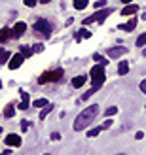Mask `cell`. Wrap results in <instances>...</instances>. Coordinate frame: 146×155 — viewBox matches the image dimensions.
Segmentation results:
<instances>
[{"label": "cell", "mask_w": 146, "mask_h": 155, "mask_svg": "<svg viewBox=\"0 0 146 155\" xmlns=\"http://www.w3.org/2000/svg\"><path fill=\"white\" fill-rule=\"evenodd\" d=\"M97 114H99V106H97V104L87 106L86 110H83L78 117H76V121H74V130H83L91 121L97 117Z\"/></svg>", "instance_id": "obj_1"}, {"label": "cell", "mask_w": 146, "mask_h": 155, "mask_svg": "<svg viewBox=\"0 0 146 155\" xmlns=\"http://www.w3.org/2000/svg\"><path fill=\"white\" fill-rule=\"evenodd\" d=\"M91 80H93V89L95 93L99 91V87L104 83V80H106V74H104V66H101V64H97V66H93L91 68Z\"/></svg>", "instance_id": "obj_2"}, {"label": "cell", "mask_w": 146, "mask_h": 155, "mask_svg": "<svg viewBox=\"0 0 146 155\" xmlns=\"http://www.w3.org/2000/svg\"><path fill=\"white\" fill-rule=\"evenodd\" d=\"M32 30H34V32H36L38 36L49 38V36H51V30H53V27H51V23H49V21H46V19H38V21L34 23Z\"/></svg>", "instance_id": "obj_3"}, {"label": "cell", "mask_w": 146, "mask_h": 155, "mask_svg": "<svg viewBox=\"0 0 146 155\" xmlns=\"http://www.w3.org/2000/svg\"><path fill=\"white\" fill-rule=\"evenodd\" d=\"M110 13H112L110 8H106V10H101V12H95L93 15H91V17H86V19H83V25H91V23H103Z\"/></svg>", "instance_id": "obj_4"}, {"label": "cell", "mask_w": 146, "mask_h": 155, "mask_svg": "<svg viewBox=\"0 0 146 155\" xmlns=\"http://www.w3.org/2000/svg\"><path fill=\"white\" fill-rule=\"evenodd\" d=\"M61 76H63V68H57V70H53V72H46L40 76V83H48V81H59L61 80Z\"/></svg>", "instance_id": "obj_5"}, {"label": "cell", "mask_w": 146, "mask_h": 155, "mask_svg": "<svg viewBox=\"0 0 146 155\" xmlns=\"http://www.w3.org/2000/svg\"><path fill=\"white\" fill-rule=\"evenodd\" d=\"M23 61H25V57L21 55V53H15V55L10 57V70H15V68H19L23 64Z\"/></svg>", "instance_id": "obj_6"}, {"label": "cell", "mask_w": 146, "mask_h": 155, "mask_svg": "<svg viewBox=\"0 0 146 155\" xmlns=\"http://www.w3.org/2000/svg\"><path fill=\"white\" fill-rule=\"evenodd\" d=\"M12 30H13V32H12L10 36H12V38H19V36H21V34L27 30V25H25L23 21H19V23H15V27H13Z\"/></svg>", "instance_id": "obj_7"}, {"label": "cell", "mask_w": 146, "mask_h": 155, "mask_svg": "<svg viewBox=\"0 0 146 155\" xmlns=\"http://www.w3.org/2000/svg\"><path fill=\"white\" fill-rule=\"evenodd\" d=\"M125 53H127V48H121V45H118V48H110V49H108V57L118 59V57H121V55H125Z\"/></svg>", "instance_id": "obj_8"}, {"label": "cell", "mask_w": 146, "mask_h": 155, "mask_svg": "<svg viewBox=\"0 0 146 155\" xmlns=\"http://www.w3.org/2000/svg\"><path fill=\"white\" fill-rule=\"evenodd\" d=\"M6 146H10V148H19V146H21V136L10 134V136L6 138Z\"/></svg>", "instance_id": "obj_9"}, {"label": "cell", "mask_w": 146, "mask_h": 155, "mask_svg": "<svg viewBox=\"0 0 146 155\" xmlns=\"http://www.w3.org/2000/svg\"><path fill=\"white\" fill-rule=\"evenodd\" d=\"M137 12H139V6H137V4H127L124 10H121V15H125V17H131V15H135Z\"/></svg>", "instance_id": "obj_10"}, {"label": "cell", "mask_w": 146, "mask_h": 155, "mask_svg": "<svg viewBox=\"0 0 146 155\" xmlns=\"http://www.w3.org/2000/svg\"><path fill=\"white\" fill-rule=\"evenodd\" d=\"M137 27V19L133 17L131 21H129V23H124V25H118V28L120 30H125V32H131V30Z\"/></svg>", "instance_id": "obj_11"}, {"label": "cell", "mask_w": 146, "mask_h": 155, "mask_svg": "<svg viewBox=\"0 0 146 155\" xmlns=\"http://www.w3.org/2000/svg\"><path fill=\"white\" fill-rule=\"evenodd\" d=\"M17 108H21V110H27V108H29V93L21 91V104Z\"/></svg>", "instance_id": "obj_12"}, {"label": "cell", "mask_w": 146, "mask_h": 155, "mask_svg": "<svg viewBox=\"0 0 146 155\" xmlns=\"http://www.w3.org/2000/svg\"><path fill=\"white\" fill-rule=\"evenodd\" d=\"M129 72V63H127V61H121V63L118 64V74L120 76H125Z\"/></svg>", "instance_id": "obj_13"}, {"label": "cell", "mask_w": 146, "mask_h": 155, "mask_svg": "<svg viewBox=\"0 0 146 155\" xmlns=\"http://www.w3.org/2000/svg\"><path fill=\"white\" fill-rule=\"evenodd\" d=\"M83 83H86V76H76L74 80H72V85H74L76 89H80Z\"/></svg>", "instance_id": "obj_14"}, {"label": "cell", "mask_w": 146, "mask_h": 155, "mask_svg": "<svg viewBox=\"0 0 146 155\" xmlns=\"http://www.w3.org/2000/svg\"><path fill=\"white\" fill-rule=\"evenodd\" d=\"M72 4H74V10H86L89 2H87V0H74Z\"/></svg>", "instance_id": "obj_15"}, {"label": "cell", "mask_w": 146, "mask_h": 155, "mask_svg": "<svg viewBox=\"0 0 146 155\" xmlns=\"http://www.w3.org/2000/svg\"><path fill=\"white\" fill-rule=\"evenodd\" d=\"M51 110H53V106H49V104H48V106H44V108H42V112H40V121H44L46 117H48V114H49Z\"/></svg>", "instance_id": "obj_16"}, {"label": "cell", "mask_w": 146, "mask_h": 155, "mask_svg": "<svg viewBox=\"0 0 146 155\" xmlns=\"http://www.w3.org/2000/svg\"><path fill=\"white\" fill-rule=\"evenodd\" d=\"M13 114H15V106L13 104H8L6 110H4V115H6V117H13Z\"/></svg>", "instance_id": "obj_17"}, {"label": "cell", "mask_w": 146, "mask_h": 155, "mask_svg": "<svg viewBox=\"0 0 146 155\" xmlns=\"http://www.w3.org/2000/svg\"><path fill=\"white\" fill-rule=\"evenodd\" d=\"M8 38H10V28H2L0 30V44H4Z\"/></svg>", "instance_id": "obj_18"}, {"label": "cell", "mask_w": 146, "mask_h": 155, "mask_svg": "<svg viewBox=\"0 0 146 155\" xmlns=\"http://www.w3.org/2000/svg\"><path fill=\"white\" fill-rule=\"evenodd\" d=\"M19 53H21L23 57H30V55H32V49H30V48H27V45H21Z\"/></svg>", "instance_id": "obj_19"}, {"label": "cell", "mask_w": 146, "mask_h": 155, "mask_svg": "<svg viewBox=\"0 0 146 155\" xmlns=\"http://www.w3.org/2000/svg\"><path fill=\"white\" fill-rule=\"evenodd\" d=\"M93 59H95V61H97V63L101 64V66H106V63H108V61H106L103 55H99V53H95V55H93Z\"/></svg>", "instance_id": "obj_20"}, {"label": "cell", "mask_w": 146, "mask_h": 155, "mask_svg": "<svg viewBox=\"0 0 146 155\" xmlns=\"http://www.w3.org/2000/svg\"><path fill=\"white\" fill-rule=\"evenodd\" d=\"M49 102H48V98H38V100H34V106L36 108H44V106H48Z\"/></svg>", "instance_id": "obj_21"}, {"label": "cell", "mask_w": 146, "mask_h": 155, "mask_svg": "<svg viewBox=\"0 0 146 155\" xmlns=\"http://www.w3.org/2000/svg\"><path fill=\"white\" fill-rule=\"evenodd\" d=\"M101 130H103L101 127H95V129H91L89 133H87V136H89V138H95L97 134H101Z\"/></svg>", "instance_id": "obj_22"}, {"label": "cell", "mask_w": 146, "mask_h": 155, "mask_svg": "<svg viewBox=\"0 0 146 155\" xmlns=\"http://www.w3.org/2000/svg\"><path fill=\"white\" fill-rule=\"evenodd\" d=\"M8 59H10V53H8V51H2V53H0V64H4Z\"/></svg>", "instance_id": "obj_23"}, {"label": "cell", "mask_w": 146, "mask_h": 155, "mask_svg": "<svg viewBox=\"0 0 146 155\" xmlns=\"http://www.w3.org/2000/svg\"><path fill=\"white\" fill-rule=\"evenodd\" d=\"M106 115H108V117H110V115H114V114H118V108L116 106H110V108H106V112H104Z\"/></svg>", "instance_id": "obj_24"}, {"label": "cell", "mask_w": 146, "mask_h": 155, "mask_svg": "<svg viewBox=\"0 0 146 155\" xmlns=\"http://www.w3.org/2000/svg\"><path fill=\"white\" fill-rule=\"evenodd\" d=\"M144 44H146V34H141L139 40H137V45H139V48H142Z\"/></svg>", "instance_id": "obj_25"}, {"label": "cell", "mask_w": 146, "mask_h": 155, "mask_svg": "<svg viewBox=\"0 0 146 155\" xmlns=\"http://www.w3.org/2000/svg\"><path fill=\"white\" fill-rule=\"evenodd\" d=\"M82 38H91V32H86V30H82V32L76 36V40H82Z\"/></svg>", "instance_id": "obj_26"}, {"label": "cell", "mask_w": 146, "mask_h": 155, "mask_svg": "<svg viewBox=\"0 0 146 155\" xmlns=\"http://www.w3.org/2000/svg\"><path fill=\"white\" fill-rule=\"evenodd\" d=\"M40 51H44V45L42 44H36L34 48H32V53H40Z\"/></svg>", "instance_id": "obj_27"}, {"label": "cell", "mask_w": 146, "mask_h": 155, "mask_svg": "<svg viewBox=\"0 0 146 155\" xmlns=\"http://www.w3.org/2000/svg\"><path fill=\"white\" fill-rule=\"evenodd\" d=\"M36 2H38V0H25V6H29V8H34V6H36Z\"/></svg>", "instance_id": "obj_28"}, {"label": "cell", "mask_w": 146, "mask_h": 155, "mask_svg": "<svg viewBox=\"0 0 146 155\" xmlns=\"http://www.w3.org/2000/svg\"><path fill=\"white\" fill-rule=\"evenodd\" d=\"M106 6V0H99V2H95V8H103Z\"/></svg>", "instance_id": "obj_29"}, {"label": "cell", "mask_w": 146, "mask_h": 155, "mask_svg": "<svg viewBox=\"0 0 146 155\" xmlns=\"http://www.w3.org/2000/svg\"><path fill=\"white\" fill-rule=\"evenodd\" d=\"M21 129H23V130H27V129H29V121L23 119V121H21Z\"/></svg>", "instance_id": "obj_30"}, {"label": "cell", "mask_w": 146, "mask_h": 155, "mask_svg": "<svg viewBox=\"0 0 146 155\" xmlns=\"http://www.w3.org/2000/svg\"><path fill=\"white\" fill-rule=\"evenodd\" d=\"M110 125H112V121H110V119H106V121H104V125H103L101 129H108Z\"/></svg>", "instance_id": "obj_31"}, {"label": "cell", "mask_w": 146, "mask_h": 155, "mask_svg": "<svg viewBox=\"0 0 146 155\" xmlns=\"http://www.w3.org/2000/svg\"><path fill=\"white\" fill-rule=\"evenodd\" d=\"M135 138H137V140H142V138H144V133H142V130H139V133H137V136H135Z\"/></svg>", "instance_id": "obj_32"}, {"label": "cell", "mask_w": 146, "mask_h": 155, "mask_svg": "<svg viewBox=\"0 0 146 155\" xmlns=\"http://www.w3.org/2000/svg\"><path fill=\"white\" fill-rule=\"evenodd\" d=\"M59 138H61V134H59V133H53V134H51V140H53V142L59 140Z\"/></svg>", "instance_id": "obj_33"}, {"label": "cell", "mask_w": 146, "mask_h": 155, "mask_svg": "<svg viewBox=\"0 0 146 155\" xmlns=\"http://www.w3.org/2000/svg\"><path fill=\"white\" fill-rule=\"evenodd\" d=\"M141 91L146 93V81H141Z\"/></svg>", "instance_id": "obj_34"}, {"label": "cell", "mask_w": 146, "mask_h": 155, "mask_svg": "<svg viewBox=\"0 0 146 155\" xmlns=\"http://www.w3.org/2000/svg\"><path fill=\"white\" fill-rule=\"evenodd\" d=\"M121 2H124V4H133L131 0H121Z\"/></svg>", "instance_id": "obj_35"}, {"label": "cell", "mask_w": 146, "mask_h": 155, "mask_svg": "<svg viewBox=\"0 0 146 155\" xmlns=\"http://www.w3.org/2000/svg\"><path fill=\"white\" fill-rule=\"evenodd\" d=\"M40 2H42V4H48V2H51V0H40Z\"/></svg>", "instance_id": "obj_36"}, {"label": "cell", "mask_w": 146, "mask_h": 155, "mask_svg": "<svg viewBox=\"0 0 146 155\" xmlns=\"http://www.w3.org/2000/svg\"><path fill=\"white\" fill-rule=\"evenodd\" d=\"M0 155H10V151H2V153H0Z\"/></svg>", "instance_id": "obj_37"}, {"label": "cell", "mask_w": 146, "mask_h": 155, "mask_svg": "<svg viewBox=\"0 0 146 155\" xmlns=\"http://www.w3.org/2000/svg\"><path fill=\"white\" fill-rule=\"evenodd\" d=\"M116 155H125V153H116Z\"/></svg>", "instance_id": "obj_38"}, {"label": "cell", "mask_w": 146, "mask_h": 155, "mask_svg": "<svg viewBox=\"0 0 146 155\" xmlns=\"http://www.w3.org/2000/svg\"><path fill=\"white\" fill-rule=\"evenodd\" d=\"M0 133H2V127H0Z\"/></svg>", "instance_id": "obj_39"}, {"label": "cell", "mask_w": 146, "mask_h": 155, "mask_svg": "<svg viewBox=\"0 0 146 155\" xmlns=\"http://www.w3.org/2000/svg\"><path fill=\"white\" fill-rule=\"evenodd\" d=\"M0 87H2V81H0Z\"/></svg>", "instance_id": "obj_40"}, {"label": "cell", "mask_w": 146, "mask_h": 155, "mask_svg": "<svg viewBox=\"0 0 146 155\" xmlns=\"http://www.w3.org/2000/svg\"><path fill=\"white\" fill-rule=\"evenodd\" d=\"M44 155H49V153H44Z\"/></svg>", "instance_id": "obj_41"}, {"label": "cell", "mask_w": 146, "mask_h": 155, "mask_svg": "<svg viewBox=\"0 0 146 155\" xmlns=\"http://www.w3.org/2000/svg\"><path fill=\"white\" fill-rule=\"evenodd\" d=\"M0 53H2V49H0Z\"/></svg>", "instance_id": "obj_42"}]
</instances>
